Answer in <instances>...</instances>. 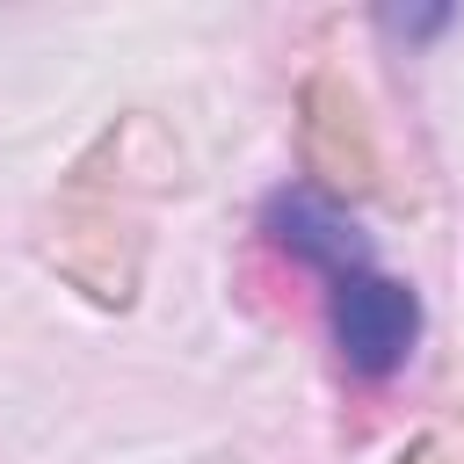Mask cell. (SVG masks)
I'll list each match as a JSON object with an SVG mask.
<instances>
[{
    "label": "cell",
    "instance_id": "1",
    "mask_svg": "<svg viewBox=\"0 0 464 464\" xmlns=\"http://www.w3.org/2000/svg\"><path fill=\"white\" fill-rule=\"evenodd\" d=\"M326 326L355 377H392L420 341V297L384 268H348L326 283Z\"/></svg>",
    "mask_w": 464,
    "mask_h": 464
},
{
    "label": "cell",
    "instance_id": "2",
    "mask_svg": "<svg viewBox=\"0 0 464 464\" xmlns=\"http://www.w3.org/2000/svg\"><path fill=\"white\" fill-rule=\"evenodd\" d=\"M268 232H276V246L297 254L319 283H334V276H348V268H370V239H362L355 218H348L334 196H319V188H276V196H268Z\"/></svg>",
    "mask_w": 464,
    "mask_h": 464
},
{
    "label": "cell",
    "instance_id": "3",
    "mask_svg": "<svg viewBox=\"0 0 464 464\" xmlns=\"http://www.w3.org/2000/svg\"><path fill=\"white\" fill-rule=\"evenodd\" d=\"M450 22V7H435V14H399V7H384V29H442Z\"/></svg>",
    "mask_w": 464,
    "mask_h": 464
}]
</instances>
